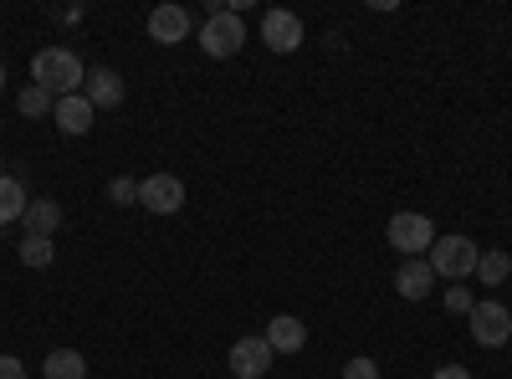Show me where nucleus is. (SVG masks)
I'll return each instance as SVG.
<instances>
[{
    "label": "nucleus",
    "instance_id": "11",
    "mask_svg": "<svg viewBox=\"0 0 512 379\" xmlns=\"http://www.w3.org/2000/svg\"><path fill=\"white\" fill-rule=\"evenodd\" d=\"M93 113H98V108H93L88 98H82V93H67V98H57L52 123H57L62 134H72V139H77V134H88V129H93Z\"/></svg>",
    "mask_w": 512,
    "mask_h": 379
},
{
    "label": "nucleus",
    "instance_id": "16",
    "mask_svg": "<svg viewBox=\"0 0 512 379\" xmlns=\"http://www.w3.org/2000/svg\"><path fill=\"white\" fill-rule=\"evenodd\" d=\"M26 185L16 180V175H0V226H11V221H21L26 216Z\"/></svg>",
    "mask_w": 512,
    "mask_h": 379
},
{
    "label": "nucleus",
    "instance_id": "22",
    "mask_svg": "<svg viewBox=\"0 0 512 379\" xmlns=\"http://www.w3.org/2000/svg\"><path fill=\"white\" fill-rule=\"evenodd\" d=\"M344 379H379V364H374L369 354H354V359L344 364Z\"/></svg>",
    "mask_w": 512,
    "mask_h": 379
},
{
    "label": "nucleus",
    "instance_id": "8",
    "mask_svg": "<svg viewBox=\"0 0 512 379\" xmlns=\"http://www.w3.org/2000/svg\"><path fill=\"white\" fill-rule=\"evenodd\" d=\"M262 41L277 52V57H287V52H297L303 47V21H297V11H267L262 16Z\"/></svg>",
    "mask_w": 512,
    "mask_h": 379
},
{
    "label": "nucleus",
    "instance_id": "24",
    "mask_svg": "<svg viewBox=\"0 0 512 379\" xmlns=\"http://www.w3.org/2000/svg\"><path fill=\"white\" fill-rule=\"evenodd\" d=\"M431 379H472V369H466V364H441Z\"/></svg>",
    "mask_w": 512,
    "mask_h": 379
},
{
    "label": "nucleus",
    "instance_id": "20",
    "mask_svg": "<svg viewBox=\"0 0 512 379\" xmlns=\"http://www.w3.org/2000/svg\"><path fill=\"white\" fill-rule=\"evenodd\" d=\"M108 200H113V205H139V185L128 180V175H118V180L108 185Z\"/></svg>",
    "mask_w": 512,
    "mask_h": 379
},
{
    "label": "nucleus",
    "instance_id": "13",
    "mask_svg": "<svg viewBox=\"0 0 512 379\" xmlns=\"http://www.w3.org/2000/svg\"><path fill=\"white\" fill-rule=\"evenodd\" d=\"M267 344H272V354H297V349L308 344V328H303V318L277 313V318L267 323Z\"/></svg>",
    "mask_w": 512,
    "mask_h": 379
},
{
    "label": "nucleus",
    "instance_id": "7",
    "mask_svg": "<svg viewBox=\"0 0 512 379\" xmlns=\"http://www.w3.org/2000/svg\"><path fill=\"white\" fill-rule=\"evenodd\" d=\"M272 344H267V333H246V339L231 344V374L236 379H262L272 369Z\"/></svg>",
    "mask_w": 512,
    "mask_h": 379
},
{
    "label": "nucleus",
    "instance_id": "3",
    "mask_svg": "<svg viewBox=\"0 0 512 379\" xmlns=\"http://www.w3.org/2000/svg\"><path fill=\"white\" fill-rule=\"evenodd\" d=\"M384 236H390V246L400 257H425V251L436 246V226H431V216H420V210H395Z\"/></svg>",
    "mask_w": 512,
    "mask_h": 379
},
{
    "label": "nucleus",
    "instance_id": "1",
    "mask_svg": "<svg viewBox=\"0 0 512 379\" xmlns=\"http://www.w3.org/2000/svg\"><path fill=\"white\" fill-rule=\"evenodd\" d=\"M31 82H36V88H47L52 98H67V93H82L88 67H82L77 52H67V47H47V52L31 57Z\"/></svg>",
    "mask_w": 512,
    "mask_h": 379
},
{
    "label": "nucleus",
    "instance_id": "2",
    "mask_svg": "<svg viewBox=\"0 0 512 379\" xmlns=\"http://www.w3.org/2000/svg\"><path fill=\"white\" fill-rule=\"evenodd\" d=\"M477 257H482V246L472 236H436V246L425 251V262H431L436 277L446 282H466V277H477Z\"/></svg>",
    "mask_w": 512,
    "mask_h": 379
},
{
    "label": "nucleus",
    "instance_id": "25",
    "mask_svg": "<svg viewBox=\"0 0 512 379\" xmlns=\"http://www.w3.org/2000/svg\"><path fill=\"white\" fill-rule=\"evenodd\" d=\"M0 88H6V67H0Z\"/></svg>",
    "mask_w": 512,
    "mask_h": 379
},
{
    "label": "nucleus",
    "instance_id": "23",
    "mask_svg": "<svg viewBox=\"0 0 512 379\" xmlns=\"http://www.w3.org/2000/svg\"><path fill=\"white\" fill-rule=\"evenodd\" d=\"M0 379H31V374H26V364L16 354H0Z\"/></svg>",
    "mask_w": 512,
    "mask_h": 379
},
{
    "label": "nucleus",
    "instance_id": "5",
    "mask_svg": "<svg viewBox=\"0 0 512 379\" xmlns=\"http://www.w3.org/2000/svg\"><path fill=\"white\" fill-rule=\"evenodd\" d=\"M466 323H472V339H477L482 349H502V344L512 339V313H507L497 298H482L472 313H466Z\"/></svg>",
    "mask_w": 512,
    "mask_h": 379
},
{
    "label": "nucleus",
    "instance_id": "17",
    "mask_svg": "<svg viewBox=\"0 0 512 379\" xmlns=\"http://www.w3.org/2000/svg\"><path fill=\"white\" fill-rule=\"evenodd\" d=\"M507 277H512V257H507L502 246H487L482 257H477V282L482 287H502Z\"/></svg>",
    "mask_w": 512,
    "mask_h": 379
},
{
    "label": "nucleus",
    "instance_id": "21",
    "mask_svg": "<svg viewBox=\"0 0 512 379\" xmlns=\"http://www.w3.org/2000/svg\"><path fill=\"white\" fill-rule=\"evenodd\" d=\"M446 308H451V313H472V308H477L472 287H461V282H456V287H446Z\"/></svg>",
    "mask_w": 512,
    "mask_h": 379
},
{
    "label": "nucleus",
    "instance_id": "18",
    "mask_svg": "<svg viewBox=\"0 0 512 379\" xmlns=\"http://www.w3.org/2000/svg\"><path fill=\"white\" fill-rule=\"evenodd\" d=\"M16 257H21L26 267H52V257H57V246H52V236H21V246H16Z\"/></svg>",
    "mask_w": 512,
    "mask_h": 379
},
{
    "label": "nucleus",
    "instance_id": "10",
    "mask_svg": "<svg viewBox=\"0 0 512 379\" xmlns=\"http://www.w3.org/2000/svg\"><path fill=\"white\" fill-rule=\"evenodd\" d=\"M149 36L159 41V47H180V41L190 36V11L185 6H154L149 11Z\"/></svg>",
    "mask_w": 512,
    "mask_h": 379
},
{
    "label": "nucleus",
    "instance_id": "15",
    "mask_svg": "<svg viewBox=\"0 0 512 379\" xmlns=\"http://www.w3.org/2000/svg\"><path fill=\"white\" fill-rule=\"evenodd\" d=\"M41 374L47 379H88V359H82L77 349H52L47 364H41Z\"/></svg>",
    "mask_w": 512,
    "mask_h": 379
},
{
    "label": "nucleus",
    "instance_id": "4",
    "mask_svg": "<svg viewBox=\"0 0 512 379\" xmlns=\"http://www.w3.org/2000/svg\"><path fill=\"white\" fill-rule=\"evenodd\" d=\"M241 47H246V21H241L236 11H210V21L200 26V52L216 57V62H226V57H236Z\"/></svg>",
    "mask_w": 512,
    "mask_h": 379
},
{
    "label": "nucleus",
    "instance_id": "14",
    "mask_svg": "<svg viewBox=\"0 0 512 379\" xmlns=\"http://www.w3.org/2000/svg\"><path fill=\"white\" fill-rule=\"evenodd\" d=\"M21 226H26V236H57V226H62V205H57V200H31V205H26V216H21Z\"/></svg>",
    "mask_w": 512,
    "mask_h": 379
},
{
    "label": "nucleus",
    "instance_id": "19",
    "mask_svg": "<svg viewBox=\"0 0 512 379\" xmlns=\"http://www.w3.org/2000/svg\"><path fill=\"white\" fill-rule=\"evenodd\" d=\"M16 108H21L26 118H52L57 98H52L47 88H36V82H26V88H21V98H16Z\"/></svg>",
    "mask_w": 512,
    "mask_h": 379
},
{
    "label": "nucleus",
    "instance_id": "9",
    "mask_svg": "<svg viewBox=\"0 0 512 379\" xmlns=\"http://www.w3.org/2000/svg\"><path fill=\"white\" fill-rule=\"evenodd\" d=\"M395 292L405 303H425L436 292V272H431V262L425 257H405L400 262V272H395Z\"/></svg>",
    "mask_w": 512,
    "mask_h": 379
},
{
    "label": "nucleus",
    "instance_id": "6",
    "mask_svg": "<svg viewBox=\"0 0 512 379\" xmlns=\"http://www.w3.org/2000/svg\"><path fill=\"white\" fill-rule=\"evenodd\" d=\"M139 205L149 210V216H175V210L185 205V180L180 175H149V180H139Z\"/></svg>",
    "mask_w": 512,
    "mask_h": 379
},
{
    "label": "nucleus",
    "instance_id": "12",
    "mask_svg": "<svg viewBox=\"0 0 512 379\" xmlns=\"http://www.w3.org/2000/svg\"><path fill=\"white\" fill-rule=\"evenodd\" d=\"M82 98H88L93 108H118L123 103V77L113 67H93L88 82H82Z\"/></svg>",
    "mask_w": 512,
    "mask_h": 379
}]
</instances>
